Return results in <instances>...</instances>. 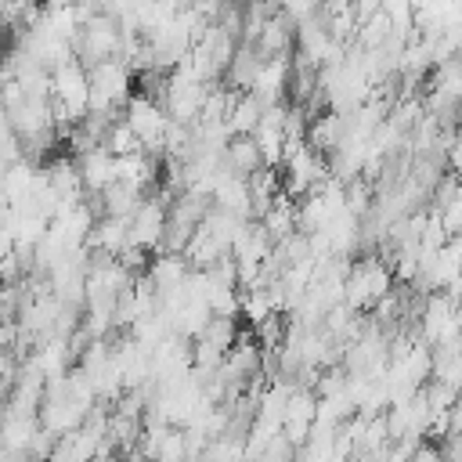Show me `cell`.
<instances>
[{
	"label": "cell",
	"mask_w": 462,
	"mask_h": 462,
	"mask_svg": "<svg viewBox=\"0 0 462 462\" xmlns=\"http://www.w3.org/2000/svg\"><path fill=\"white\" fill-rule=\"evenodd\" d=\"M393 292V274L383 260L375 256H365L361 263H354L346 271V285H343V303L350 310H365V307H375L383 296Z\"/></svg>",
	"instance_id": "obj_1"
},
{
	"label": "cell",
	"mask_w": 462,
	"mask_h": 462,
	"mask_svg": "<svg viewBox=\"0 0 462 462\" xmlns=\"http://www.w3.org/2000/svg\"><path fill=\"white\" fill-rule=\"evenodd\" d=\"M130 101V65L126 61H101L90 69V116L112 119V112Z\"/></svg>",
	"instance_id": "obj_2"
},
{
	"label": "cell",
	"mask_w": 462,
	"mask_h": 462,
	"mask_svg": "<svg viewBox=\"0 0 462 462\" xmlns=\"http://www.w3.org/2000/svg\"><path fill=\"white\" fill-rule=\"evenodd\" d=\"M123 116H126L123 123L137 134V141L144 144V152H148V155L162 148V137H166L170 116H166V108H162L155 97H148V94L130 97V101H126V108H123Z\"/></svg>",
	"instance_id": "obj_3"
},
{
	"label": "cell",
	"mask_w": 462,
	"mask_h": 462,
	"mask_svg": "<svg viewBox=\"0 0 462 462\" xmlns=\"http://www.w3.org/2000/svg\"><path fill=\"white\" fill-rule=\"evenodd\" d=\"M285 166H289V177H285V195H310V191H318L321 188V180L328 177V166L321 162V155L310 148V144H303V148H296L292 155H285Z\"/></svg>",
	"instance_id": "obj_4"
},
{
	"label": "cell",
	"mask_w": 462,
	"mask_h": 462,
	"mask_svg": "<svg viewBox=\"0 0 462 462\" xmlns=\"http://www.w3.org/2000/svg\"><path fill=\"white\" fill-rule=\"evenodd\" d=\"M166 220H170V209L162 206V199H144L141 209L130 217V245H137L144 253L155 249V245H162Z\"/></svg>",
	"instance_id": "obj_5"
},
{
	"label": "cell",
	"mask_w": 462,
	"mask_h": 462,
	"mask_svg": "<svg viewBox=\"0 0 462 462\" xmlns=\"http://www.w3.org/2000/svg\"><path fill=\"white\" fill-rule=\"evenodd\" d=\"M76 170H79L83 188L94 191V195H101L108 184H116V155H112L108 148H94V152H87V155L76 162Z\"/></svg>",
	"instance_id": "obj_6"
},
{
	"label": "cell",
	"mask_w": 462,
	"mask_h": 462,
	"mask_svg": "<svg viewBox=\"0 0 462 462\" xmlns=\"http://www.w3.org/2000/svg\"><path fill=\"white\" fill-rule=\"evenodd\" d=\"M271 249H274V242H271L267 227H263L260 220H249V224L238 231V238H235V245H231V256H235L238 263H263V260L271 256Z\"/></svg>",
	"instance_id": "obj_7"
},
{
	"label": "cell",
	"mask_w": 462,
	"mask_h": 462,
	"mask_svg": "<svg viewBox=\"0 0 462 462\" xmlns=\"http://www.w3.org/2000/svg\"><path fill=\"white\" fill-rule=\"evenodd\" d=\"M90 245L94 253H105V256H119L126 245H130V220H119V217H101L90 231Z\"/></svg>",
	"instance_id": "obj_8"
},
{
	"label": "cell",
	"mask_w": 462,
	"mask_h": 462,
	"mask_svg": "<svg viewBox=\"0 0 462 462\" xmlns=\"http://www.w3.org/2000/svg\"><path fill=\"white\" fill-rule=\"evenodd\" d=\"M263 112H267V108L245 90V94L235 97V105H231V112H227V130H231L235 137H253L256 126H260V119H263Z\"/></svg>",
	"instance_id": "obj_9"
},
{
	"label": "cell",
	"mask_w": 462,
	"mask_h": 462,
	"mask_svg": "<svg viewBox=\"0 0 462 462\" xmlns=\"http://www.w3.org/2000/svg\"><path fill=\"white\" fill-rule=\"evenodd\" d=\"M224 162L235 177H253L256 170H263V155H260V144L253 137H231Z\"/></svg>",
	"instance_id": "obj_10"
},
{
	"label": "cell",
	"mask_w": 462,
	"mask_h": 462,
	"mask_svg": "<svg viewBox=\"0 0 462 462\" xmlns=\"http://www.w3.org/2000/svg\"><path fill=\"white\" fill-rule=\"evenodd\" d=\"M36 433H40V419L7 415V419H4V430H0V448H4L7 455H29Z\"/></svg>",
	"instance_id": "obj_11"
},
{
	"label": "cell",
	"mask_w": 462,
	"mask_h": 462,
	"mask_svg": "<svg viewBox=\"0 0 462 462\" xmlns=\"http://www.w3.org/2000/svg\"><path fill=\"white\" fill-rule=\"evenodd\" d=\"M97 199H101V209H105V217H119V220H130V217L141 209V202H144L137 188H130V184H119V180H116V184H108V188H105Z\"/></svg>",
	"instance_id": "obj_12"
},
{
	"label": "cell",
	"mask_w": 462,
	"mask_h": 462,
	"mask_svg": "<svg viewBox=\"0 0 462 462\" xmlns=\"http://www.w3.org/2000/svg\"><path fill=\"white\" fill-rule=\"evenodd\" d=\"M188 274H191V271H188V260L177 256V253H166V256L152 260V267H148V278H152L155 292H170V289L184 285Z\"/></svg>",
	"instance_id": "obj_13"
},
{
	"label": "cell",
	"mask_w": 462,
	"mask_h": 462,
	"mask_svg": "<svg viewBox=\"0 0 462 462\" xmlns=\"http://www.w3.org/2000/svg\"><path fill=\"white\" fill-rule=\"evenodd\" d=\"M433 383L462 390V346L458 343L437 346V354H433Z\"/></svg>",
	"instance_id": "obj_14"
},
{
	"label": "cell",
	"mask_w": 462,
	"mask_h": 462,
	"mask_svg": "<svg viewBox=\"0 0 462 462\" xmlns=\"http://www.w3.org/2000/svg\"><path fill=\"white\" fill-rule=\"evenodd\" d=\"M260 69H263V58L256 54V47L242 43V47L235 51L231 65H227V76H231V83H235V87H253V83H256V76H260Z\"/></svg>",
	"instance_id": "obj_15"
},
{
	"label": "cell",
	"mask_w": 462,
	"mask_h": 462,
	"mask_svg": "<svg viewBox=\"0 0 462 462\" xmlns=\"http://www.w3.org/2000/svg\"><path fill=\"white\" fill-rule=\"evenodd\" d=\"M199 339H202V343H209L213 350H220V354L227 357L242 336H238V325H235V318H209V325H206V332H202Z\"/></svg>",
	"instance_id": "obj_16"
},
{
	"label": "cell",
	"mask_w": 462,
	"mask_h": 462,
	"mask_svg": "<svg viewBox=\"0 0 462 462\" xmlns=\"http://www.w3.org/2000/svg\"><path fill=\"white\" fill-rule=\"evenodd\" d=\"M433 94L448 97L451 105H455V101H462V61H444V65H437Z\"/></svg>",
	"instance_id": "obj_17"
},
{
	"label": "cell",
	"mask_w": 462,
	"mask_h": 462,
	"mask_svg": "<svg viewBox=\"0 0 462 462\" xmlns=\"http://www.w3.org/2000/svg\"><path fill=\"white\" fill-rule=\"evenodd\" d=\"M105 148H108L116 159H126V155L144 152V144L137 141V134H134L126 123H112V130H108V137H105Z\"/></svg>",
	"instance_id": "obj_18"
},
{
	"label": "cell",
	"mask_w": 462,
	"mask_h": 462,
	"mask_svg": "<svg viewBox=\"0 0 462 462\" xmlns=\"http://www.w3.org/2000/svg\"><path fill=\"white\" fill-rule=\"evenodd\" d=\"M411 462H444V455L437 448H430V444H419L415 455H411Z\"/></svg>",
	"instance_id": "obj_19"
},
{
	"label": "cell",
	"mask_w": 462,
	"mask_h": 462,
	"mask_svg": "<svg viewBox=\"0 0 462 462\" xmlns=\"http://www.w3.org/2000/svg\"><path fill=\"white\" fill-rule=\"evenodd\" d=\"M451 433H462V397H458V404L451 408ZM448 433V437H451Z\"/></svg>",
	"instance_id": "obj_20"
},
{
	"label": "cell",
	"mask_w": 462,
	"mask_h": 462,
	"mask_svg": "<svg viewBox=\"0 0 462 462\" xmlns=\"http://www.w3.org/2000/svg\"><path fill=\"white\" fill-rule=\"evenodd\" d=\"M123 462H152V458H148V455H144V451H141V448H130V451H126V458H123Z\"/></svg>",
	"instance_id": "obj_21"
},
{
	"label": "cell",
	"mask_w": 462,
	"mask_h": 462,
	"mask_svg": "<svg viewBox=\"0 0 462 462\" xmlns=\"http://www.w3.org/2000/svg\"><path fill=\"white\" fill-rule=\"evenodd\" d=\"M458 346H462V328H458Z\"/></svg>",
	"instance_id": "obj_22"
},
{
	"label": "cell",
	"mask_w": 462,
	"mask_h": 462,
	"mask_svg": "<svg viewBox=\"0 0 462 462\" xmlns=\"http://www.w3.org/2000/svg\"><path fill=\"white\" fill-rule=\"evenodd\" d=\"M0 256H4V245H0Z\"/></svg>",
	"instance_id": "obj_23"
}]
</instances>
